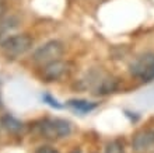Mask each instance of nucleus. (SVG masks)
Returning a JSON list of instances; mask_svg holds the SVG:
<instances>
[{
	"label": "nucleus",
	"mask_w": 154,
	"mask_h": 153,
	"mask_svg": "<svg viewBox=\"0 0 154 153\" xmlns=\"http://www.w3.org/2000/svg\"><path fill=\"white\" fill-rule=\"evenodd\" d=\"M38 133L48 141L63 139L72 133V122L63 118H46L38 125Z\"/></svg>",
	"instance_id": "nucleus-1"
},
{
	"label": "nucleus",
	"mask_w": 154,
	"mask_h": 153,
	"mask_svg": "<svg viewBox=\"0 0 154 153\" xmlns=\"http://www.w3.org/2000/svg\"><path fill=\"white\" fill-rule=\"evenodd\" d=\"M130 75L143 81L150 83L154 80V52H144L133 59V62L129 65Z\"/></svg>",
	"instance_id": "nucleus-2"
},
{
	"label": "nucleus",
	"mask_w": 154,
	"mask_h": 153,
	"mask_svg": "<svg viewBox=\"0 0 154 153\" xmlns=\"http://www.w3.org/2000/svg\"><path fill=\"white\" fill-rule=\"evenodd\" d=\"M34 40L28 34H16V35H8L2 41V51L8 58H18L24 55L32 48Z\"/></svg>",
	"instance_id": "nucleus-3"
},
{
	"label": "nucleus",
	"mask_w": 154,
	"mask_h": 153,
	"mask_svg": "<svg viewBox=\"0 0 154 153\" xmlns=\"http://www.w3.org/2000/svg\"><path fill=\"white\" fill-rule=\"evenodd\" d=\"M65 53V46L60 41L57 40H51L48 42H45L39 46V48L35 49V52L32 53V61L37 65H44L49 63V62L57 61L60 59Z\"/></svg>",
	"instance_id": "nucleus-4"
},
{
	"label": "nucleus",
	"mask_w": 154,
	"mask_h": 153,
	"mask_svg": "<svg viewBox=\"0 0 154 153\" xmlns=\"http://www.w3.org/2000/svg\"><path fill=\"white\" fill-rule=\"evenodd\" d=\"M90 84H91L93 94L95 96H108L118 91L119 89V80L112 75H105V73L93 75Z\"/></svg>",
	"instance_id": "nucleus-5"
},
{
	"label": "nucleus",
	"mask_w": 154,
	"mask_h": 153,
	"mask_svg": "<svg viewBox=\"0 0 154 153\" xmlns=\"http://www.w3.org/2000/svg\"><path fill=\"white\" fill-rule=\"evenodd\" d=\"M69 73H70L69 62L57 59V61H53V62H49V63L44 65L41 68L39 76L46 83H52V81H57V80H60V79H63Z\"/></svg>",
	"instance_id": "nucleus-6"
},
{
	"label": "nucleus",
	"mask_w": 154,
	"mask_h": 153,
	"mask_svg": "<svg viewBox=\"0 0 154 153\" xmlns=\"http://www.w3.org/2000/svg\"><path fill=\"white\" fill-rule=\"evenodd\" d=\"M154 146V129L144 128L140 129L133 135L132 139V148L134 152L143 153Z\"/></svg>",
	"instance_id": "nucleus-7"
},
{
	"label": "nucleus",
	"mask_w": 154,
	"mask_h": 153,
	"mask_svg": "<svg viewBox=\"0 0 154 153\" xmlns=\"http://www.w3.org/2000/svg\"><path fill=\"white\" fill-rule=\"evenodd\" d=\"M67 105L72 107L73 110L79 111L81 114H87V113H91L93 110L97 108V103H91L88 100H80V98H73V100H69L67 101Z\"/></svg>",
	"instance_id": "nucleus-8"
},
{
	"label": "nucleus",
	"mask_w": 154,
	"mask_h": 153,
	"mask_svg": "<svg viewBox=\"0 0 154 153\" xmlns=\"http://www.w3.org/2000/svg\"><path fill=\"white\" fill-rule=\"evenodd\" d=\"M0 124H2V126L6 131H8V132H11V133H17L23 129V124L18 120H16L14 117H11V115H4L2 118Z\"/></svg>",
	"instance_id": "nucleus-9"
},
{
	"label": "nucleus",
	"mask_w": 154,
	"mask_h": 153,
	"mask_svg": "<svg viewBox=\"0 0 154 153\" xmlns=\"http://www.w3.org/2000/svg\"><path fill=\"white\" fill-rule=\"evenodd\" d=\"M105 153H126L125 152V146H123V142L119 141V139L111 141L105 148Z\"/></svg>",
	"instance_id": "nucleus-10"
},
{
	"label": "nucleus",
	"mask_w": 154,
	"mask_h": 153,
	"mask_svg": "<svg viewBox=\"0 0 154 153\" xmlns=\"http://www.w3.org/2000/svg\"><path fill=\"white\" fill-rule=\"evenodd\" d=\"M42 98H44V101L46 103V104H49L51 107H53V108H62V107H63V105L59 104L56 98H53V97L51 96V94H45V96L42 97Z\"/></svg>",
	"instance_id": "nucleus-11"
},
{
	"label": "nucleus",
	"mask_w": 154,
	"mask_h": 153,
	"mask_svg": "<svg viewBox=\"0 0 154 153\" xmlns=\"http://www.w3.org/2000/svg\"><path fill=\"white\" fill-rule=\"evenodd\" d=\"M35 153H59V150L55 149V148L51 145H44V146H39V148L35 150Z\"/></svg>",
	"instance_id": "nucleus-12"
},
{
	"label": "nucleus",
	"mask_w": 154,
	"mask_h": 153,
	"mask_svg": "<svg viewBox=\"0 0 154 153\" xmlns=\"http://www.w3.org/2000/svg\"><path fill=\"white\" fill-rule=\"evenodd\" d=\"M4 13H6V4L0 0V21H2V18H3Z\"/></svg>",
	"instance_id": "nucleus-13"
},
{
	"label": "nucleus",
	"mask_w": 154,
	"mask_h": 153,
	"mask_svg": "<svg viewBox=\"0 0 154 153\" xmlns=\"http://www.w3.org/2000/svg\"><path fill=\"white\" fill-rule=\"evenodd\" d=\"M70 153H81V150H79V149H74V150H72Z\"/></svg>",
	"instance_id": "nucleus-14"
}]
</instances>
